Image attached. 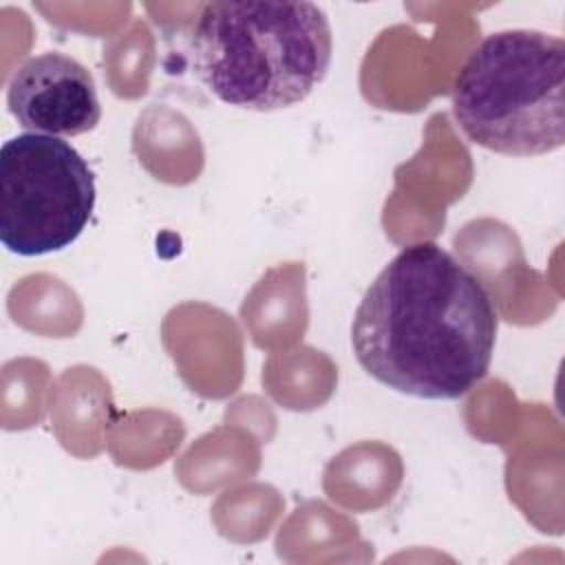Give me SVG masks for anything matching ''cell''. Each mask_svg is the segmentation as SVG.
Segmentation results:
<instances>
[{
	"label": "cell",
	"instance_id": "6da1fadb",
	"mask_svg": "<svg viewBox=\"0 0 565 565\" xmlns=\"http://www.w3.org/2000/svg\"><path fill=\"white\" fill-rule=\"evenodd\" d=\"M499 313L483 282L437 243L404 247L362 296L351 347L380 384L457 399L490 369Z\"/></svg>",
	"mask_w": 565,
	"mask_h": 565
},
{
	"label": "cell",
	"instance_id": "7a4b0ae2",
	"mask_svg": "<svg viewBox=\"0 0 565 565\" xmlns=\"http://www.w3.org/2000/svg\"><path fill=\"white\" fill-rule=\"evenodd\" d=\"M190 53L194 75L216 99L269 113L300 104L324 79L333 33L313 2L223 0L201 9Z\"/></svg>",
	"mask_w": 565,
	"mask_h": 565
},
{
	"label": "cell",
	"instance_id": "3957f363",
	"mask_svg": "<svg viewBox=\"0 0 565 565\" xmlns=\"http://www.w3.org/2000/svg\"><path fill=\"white\" fill-rule=\"evenodd\" d=\"M463 135L492 152L539 157L565 143V42L534 29L486 35L452 88Z\"/></svg>",
	"mask_w": 565,
	"mask_h": 565
},
{
	"label": "cell",
	"instance_id": "277c9868",
	"mask_svg": "<svg viewBox=\"0 0 565 565\" xmlns=\"http://www.w3.org/2000/svg\"><path fill=\"white\" fill-rule=\"evenodd\" d=\"M95 174L64 139L22 132L0 148V241L15 256L73 245L95 210Z\"/></svg>",
	"mask_w": 565,
	"mask_h": 565
},
{
	"label": "cell",
	"instance_id": "5b68a950",
	"mask_svg": "<svg viewBox=\"0 0 565 565\" xmlns=\"http://www.w3.org/2000/svg\"><path fill=\"white\" fill-rule=\"evenodd\" d=\"M7 106L22 128L51 137L84 135L102 117L90 71L57 51L33 55L15 68Z\"/></svg>",
	"mask_w": 565,
	"mask_h": 565
}]
</instances>
